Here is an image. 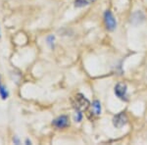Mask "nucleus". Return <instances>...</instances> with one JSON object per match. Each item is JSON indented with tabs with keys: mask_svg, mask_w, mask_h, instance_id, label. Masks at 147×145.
<instances>
[{
	"mask_svg": "<svg viewBox=\"0 0 147 145\" xmlns=\"http://www.w3.org/2000/svg\"><path fill=\"white\" fill-rule=\"evenodd\" d=\"M52 125H54L57 128H64V127H67L69 125H70V122H69V117L68 116H60L57 119L52 122Z\"/></svg>",
	"mask_w": 147,
	"mask_h": 145,
	"instance_id": "nucleus-6",
	"label": "nucleus"
},
{
	"mask_svg": "<svg viewBox=\"0 0 147 145\" xmlns=\"http://www.w3.org/2000/svg\"><path fill=\"white\" fill-rule=\"evenodd\" d=\"M14 142H15V143H17V144H19V140H18L17 138L14 139Z\"/></svg>",
	"mask_w": 147,
	"mask_h": 145,
	"instance_id": "nucleus-11",
	"label": "nucleus"
},
{
	"mask_svg": "<svg viewBox=\"0 0 147 145\" xmlns=\"http://www.w3.org/2000/svg\"><path fill=\"white\" fill-rule=\"evenodd\" d=\"M96 0H76L75 1V7L77 8H82V7L90 5L91 3L95 2Z\"/></svg>",
	"mask_w": 147,
	"mask_h": 145,
	"instance_id": "nucleus-7",
	"label": "nucleus"
},
{
	"mask_svg": "<svg viewBox=\"0 0 147 145\" xmlns=\"http://www.w3.org/2000/svg\"><path fill=\"white\" fill-rule=\"evenodd\" d=\"M82 119V113L80 111H77L76 112V118H75L76 122H80Z\"/></svg>",
	"mask_w": 147,
	"mask_h": 145,
	"instance_id": "nucleus-9",
	"label": "nucleus"
},
{
	"mask_svg": "<svg viewBox=\"0 0 147 145\" xmlns=\"http://www.w3.org/2000/svg\"><path fill=\"white\" fill-rule=\"evenodd\" d=\"M127 87L124 84H118L115 86V94L121 100H124V101L127 100Z\"/></svg>",
	"mask_w": 147,
	"mask_h": 145,
	"instance_id": "nucleus-5",
	"label": "nucleus"
},
{
	"mask_svg": "<svg viewBox=\"0 0 147 145\" xmlns=\"http://www.w3.org/2000/svg\"><path fill=\"white\" fill-rule=\"evenodd\" d=\"M54 39H55V37H54L53 35H50V36L47 37V42H48V44L50 45L51 47H53V42H54Z\"/></svg>",
	"mask_w": 147,
	"mask_h": 145,
	"instance_id": "nucleus-10",
	"label": "nucleus"
},
{
	"mask_svg": "<svg viewBox=\"0 0 147 145\" xmlns=\"http://www.w3.org/2000/svg\"><path fill=\"white\" fill-rule=\"evenodd\" d=\"M127 121H129V118H127V114L122 112V113H120V114H117V115L113 118V125L115 127L121 128L127 125Z\"/></svg>",
	"mask_w": 147,
	"mask_h": 145,
	"instance_id": "nucleus-4",
	"label": "nucleus"
},
{
	"mask_svg": "<svg viewBox=\"0 0 147 145\" xmlns=\"http://www.w3.org/2000/svg\"><path fill=\"white\" fill-rule=\"evenodd\" d=\"M71 102H72V105L76 109V111H80V112L87 110L89 105H90V102H89L88 99L82 93L76 94L72 98Z\"/></svg>",
	"mask_w": 147,
	"mask_h": 145,
	"instance_id": "nucleus-1",
	"label": "nucleus"
},
{
	"mask_svg": "<svg viewBox=\"0 0 147 145\" xmlns=\"http://www.w3.org/2000/svg\"><path fill=\"white\" fill-rule=\"evenodd\" d=\"M104 23H105L106 28L108 30H114L117 27V22H116V19L113 16L112 12L111 11H106L104 14Z\"/></svg>",
	"mask_w": 147,
	"mask_h": 145,
	"instance_id": "nucleus-2",
	"label": "nucleus"
},
{
	"mask_svg": "<svg viewBox=\"0 0 147 145\" xmlns=\"http://www.w3.org/2000/svg\"><path fill=\"white\" fill-rule=\"evenodd\" d=\"M88 108H89V110H88V113H87V117L90 119V120L98 117V116H100V114H101V103L98 100L94 101L91 105H89Z\"/></svg>",
	"mask_w": 147,
	"mask_h": 145,
	"instance_id": "nucleus-3",
	"label": "nucleus"
},
{
	"mask_svg": "<svg viewBox=\"0 0 147 145\" xmlns=\"http://www.w3.org/2000/svg\"><path fill=\"white\" fill-rule=\"evenodd\" d=\"M8 91H7L6 87L4 86L3 84H1V82H0V96L2 97V99H6L8 98Z\"/></svg>",
	"mask_w": 147,
	"mask_h": 145,
	"instance_id": "nucleus-8",
	"label": "nucleus"
}]
</instances>
